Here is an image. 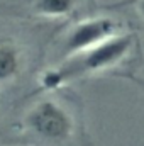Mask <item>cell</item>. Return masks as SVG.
Segmentation results:
<instances>
[{"mask_svg":"<svg viewBox=\"0 0 144 146\" xmlns=\"http://www.w3.org/2000/svg\"><path fill=\"white\" fill-rule=\"evenodd\" d=\"M132 46H134L132 34L119 33L92 49H87L71 58H65V63L49 68L41 75L39 90L53 92L83 76H90L107 68H112L129 56Z\"/></svg>","mask_w":144,"mask_h":146,"instance_id":"obj_1","label":"cell"},{"mask_svg":"<svg viewBox=\"0 0 144 146\" xmlns=\"http://www.w3.org/2000/svg\"><path fill=\"white\" fill-rule=\"evenodd\" d=\"M136 10H137V14L144 19V0H137L136 2Z\"/></svg>","mask_w":144,"mask_h":146,"instance_id":"obj_6","label":"cell"},{"mask_svg":"<svg viewBox=\"0 0 144 146\" xmlns=\"http://www.w3.org/2000/svg\"><path fill=\"white\" fill-rule=\"evenodd\" d=\"M115 34H119V24L110 17H92L80 21L63 39V54L65 58H71L98 46Z\"/></svg>","mask_w":144,"mask_h":146,"instance_id":"obj_3","label":"cell"},{"mask_svg":"<svg viewBox=\"0 0 144 146\" xmlns=\"http://www.w3.org/2000/svg\"><path fill=\"white\" fill-rule=\"evenodd\" d=\"M22 51L14 42H0V85L14 82L22 72Z\"/></svg>","mask_w":144,"mask_h":146,"instance_id":"obj_4","label":"cell"},{"mask_svg":"<svg viewBox=\"0 0 144 146\" xmlns=\"http://www.w3.org/2000/svg\"><path fill=\"white\" fill-rule=\"evenodd\" d=\"M24 127L48 141H66L75 134V119L70 110L54 99H39L24 115Z\"/></svg>","mask_w":144,"mask_h":146,"instance_id":"obj_2","label":"cell"},{"mask_svg":"<svg viewBox=\"0 0 144 146\" xmlns=\"http://www.w3.org/2000/svg\"><path fill=\"white\" fill-rule=\"evenodd\" d=\"M75 5H76V0H36L34 12L42 17L58 19V17L70 15Z\"/></svg>","mask_w":144,"mask_h":146,"instance_id":"obj_5","label":"cell"}]
</instances>
